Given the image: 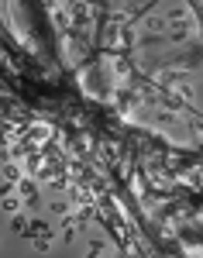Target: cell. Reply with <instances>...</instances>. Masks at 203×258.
Masks as SVG:
<instances>
[{
	"label": "cell",
	"mask_w": 203,
	"mask_h": 258,
	"mask_svg": "<svg viewBox=\"0 0 203 258\" xmlns=\"http://www.w3.org/2000/svg\"><path fill=\"white\" fill-rule=\"evenodd\" d=\"M24 141H28V145H34V148H38V145H45V141H49V128H45V124H34V128H28Z\"/></svg>",
	"instance_id": "6da1fadb"
}]
</instances>
